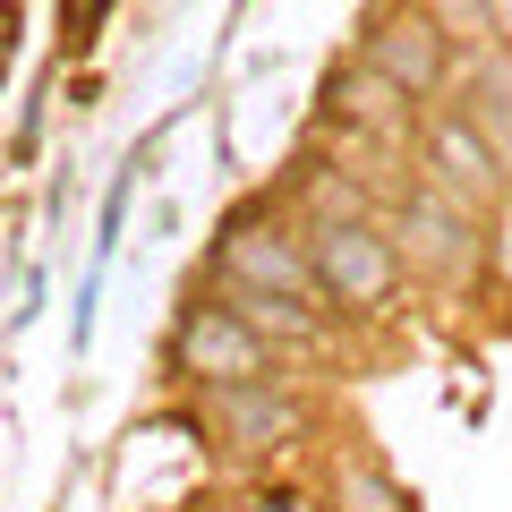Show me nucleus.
Returning <instances> with one entry per match:
<instances>
[{"label":"nucleus","mask_w":512,"mask_h":512,"mask_svg":"<svg viewBox=\"0 0 512 512\" xmlns=\"http://www.w3.org/2000/svg\"><path fill=\"white\" fill-rule=\"evenodd\" d=\"M256 342L274 350L282 367H325L342 350V316L333 308H308V299H274V291H214Z\"/></svg>","instance_id":"1a4fd4ad"},{"label":"nucleus","mask_w":512,"mask_h":512,"mask_svg":"<svg viewBox=\"0 0 512 512\" xmlns=\"http://www.w3.org/2000/svg\"><path fill=\"white\" fill-rule=\"evenodd\" d=\"M487 35H495V52H512V0H487Z\"/></svg>","instance_id":"2eb2a0df"},{"label":"nucleus","mask_w":512,"mask_h":512,"mask_svg":"<svg viewBox=\"0 0 512 512\" xmlns=\"http://www.w3.org/2000/svg\"><path fill=\"white\" fill-rule=\"evenodd\" d=\"M214 282L222 291H274V299L325 308L316 265H308V231H299L291 205H239L222 222V239H214Z\"/></svg>","instance_id":"20e7f679"},{"label":"nucleus","mask_w":512,"mask_h":512,"mask_svg":"<svg viewBox=\"0 0 512 512\" xmlns=\"http://www.w3.org/2000/svg\"><path fill=\"white\" fill-rule=\"evenodd\" d=\"M384 239H393V256H402L410 291H436V299L487 291V222L461 214V205L436 197V188L410 180L402 197L384 205Z\"/></svg>","instance_id":"f257e3e1"},{"label":"nucleus","mask_w":512,"mask_h":512,"mask_svg":"<svg viewBox=\"0 0 512 512\" xmlns=\"http://www.w3.org/2000/svg\"><path fill=\"white\" fill-rule=\"evenodd\" d=\"M453 94H461V111L478 120V137L495 146V163H504V180H512V52H461V77H453Z\"/></svg>","instance_id":"9b49d317"},{"label":"nucleus","mask_w":512,"mask_h":512,"mask_svg":"<svg viewBox=\"0 0 512 512\" xmlns=\"http://www.w3.org/2000/svg\"><path fill=\"white\" fill-rule=\"evenodd\" d=\"M419 9L444 26L453 52H487V43H495V35H487V0H419Z\"/></svg>","instance_id":"f8f14e48"},{"label":"nucleus","mask_w":512,"mask_h":512,"mask_svg":"<svg viewBox=\"0 0 512 512\" xmlns=\"http://www.w3.org/2000/svg\"><path fill=\"white\" fill-rule=\"evenodd\" d=\"M316 512H419V504H410V487L384 470L376 453H359V444H333L325 470H316Z\"/></svg>","instance_id":"9d476101"},{"label":"nucleus","mask_w":512,"mask_h":512,"mask_svg":"<svg viewBox=\"0 0 512 512\" xmlns=\"http://www.w3.org/2000/svg\"><path fill=\"white\" fill-rule=\"evenodd\" d=\"M308 231V265H316V291L342 325H384V316L410 299V274L393 239H384V214H359V222H299Z\"/></svg>","instance_id":"7ed1b4c3"},{"label":"nucleus","mask_w":512,"mask_h":512,"mask_svg":"<svg viewBox=\"0 0 512 512\" xmlns=\"http://www.w3.org/2000/svg\"><path fill=\"white\" fill-rule=\"evenodd\" d=\"M316 393L299 384V367L265 384H222V393H197V436H214V453H231L239 470H265V461L299 453L316 436Z\"/></svg>","instance_id":"f03ea898"},{"label":"nucleus","mask_w":512,"mask_h":512,"mask_svg":"<svg viewBox=\"0 0 512 512\" xmlns=\"http://www.w3.org/2000/svg\"><path fill=\"white\" fill-rule=\"evenodd\" d=\"M410 154H419V171H410V180L419 188H436V197H453L461 214H478L487 222L495 214V197H504V163H495V146L487 137H478V120L461 103H436L419 120V137H410Z\"/></svg>","instance_id":"423d86ee"},{"label":"nucleus","mask_w":512,"mask_h":512,"mask_svg":"<svg viewBox=\"0 0 512 512\" xmlns=\"http://www.w3.org/2000/svg\"><path fill=\"white\" fill-rule=\"evenodd\" d=\"M316 120L359 128V137H376V146L410 154V137H419V120H427V111L410 103V94L393 86V77H376L367 60H342V69L325 77V103H316Z\"/></svg>","instance_id":"6e6552de"},{"label":"nucleus","mask_w":512,"mask_h":512,"mask_svg":"<svg viewBox=\"0 0 512 512\" xmlns=\"http://www.w3.org/2000/svg\"><path fill=\"white\" fill-rule=\"evenodd\" d=\"M487 291L512 308V188L495 197V214H487Z\"/></svg>","instance_id":"ddd939ff"},{"label":"nucleus","mask_w":512,"mask_h":512,"mask_svg":"<svg viewBox=\"0 0 512 512\" xmlns=\"http://www.w3.org/2000/svg\"><path fill=\"white\" fill-rule=\"evenodd\" d=\"M359 60H367L376 77H393V86H402L419 111L453 103V77H461V52L444 43V26L427 18L419 0H384V9H367Z\"/></svg>","instance_id":"39448f33"},{"label":"nucleus","mask_w":512,"mask_h":512,"mask_svg":"<svg viewBox=\"0 0 512 512\" xmlns=\"http://www.w3.org/2000/svg\"><path fill=\"white\" fill-rule=\"evenodd\" d=\"M214 512H316V495H299V487H248V495H231V504H214Z\"/></svg>","instance_id":"4468645a"},{"label":"nucleus","mask_w":512,"mask_h":512,"mask_svg":"<svg viewBox=\"0 0 512 512\" xmlns=\"http://www.w3.org/2000/svg\"><path fill=\"white\" fill-rule=\"evenodd\" d=\"M171 376L197 384V393H222V384H265V376H282V359L256 342L222 299H197V308H180V325H171Z\"/></svg>","instance_id":"0eeeda50"}]
</instances>
